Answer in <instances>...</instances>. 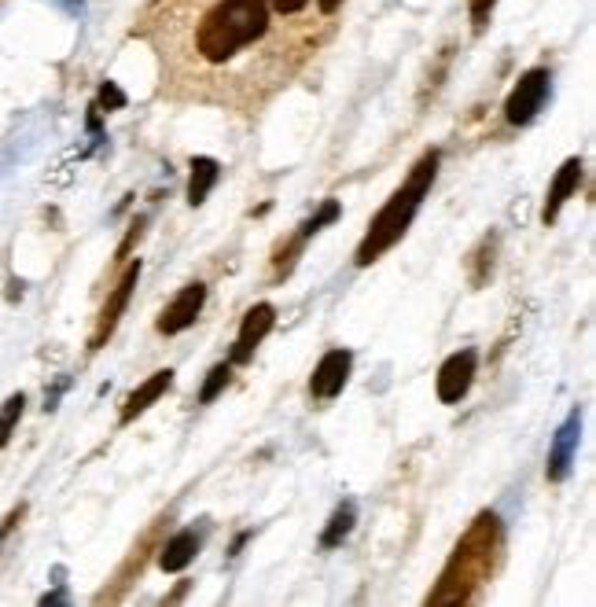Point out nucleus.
<instances>
[{"label":"nucleus","instance_id":"obj_1","mask_svg":"<svg viewBox=\"0 0 596 607\" xmlns=\"http://www.w3.org/2000/svg\"><path fill=\"white\" fill-rule=\"evenodd\" d=\"M497 548H501V519L483 512L460 537V545L449 556L446 571L438 578V590L427 596V604H464L475 596L479 585L494 571Z\"/></svg>","mask_w":596,"mask_h":607},{"label":"nucleus","instance_id":"obj_2","mask_svg":"<svg viewBox=\"0 0 596 607\" xmlns=\"http://www.w3.org/2000/svg\"><path fill=\"white\" fill-rule=\"evenodd\" d=\"M435 173H438V151H427V156L420 159L417 166H412L406 185L394 191V196L387 199V207H383L380 214L372 218L369 233H364L361 247H358V258H353L361 269L372 265V262H380V258L409 233L412 218H417V210L424 207V196L431 191V185H435Z\"/></svg>","mask_w":596,"mask_h":607},{"label":"nucleus","instance_id":"obj_3","mask_svg":"<svg viewBox=\"0 0 596 607\" xmlns=\"http://www.w3.org/2000/svg\"><path fill=\"white\" fill-rule=\"evenodd\" d=\"M269 26V0H221L203 15L199 52L210 63L233 60L244 45L258 41Z\"/></svg>","mask_w":596,"mask_h":607},{"label":"nucleus","instance_id":"obj_4","mask_svg":"<svg viewBox=\"0 0 596 607\" xmlns=\"http://www.w3.org/2000/svg\"><path fill=\"white\" fill-rule=\"evenodd\" d=\"M549 71H526L523 78L516 82V89L512 96H508V103H505V119L512 122V125H526V122H534V114L542 111V103H545V96H549Z\"/></svg>","mask_w":596,"mask_h":607},{"label":"nucleus","instance_id":"obj_5","mask_svg":"<svg viewBox=\"0 0 596 607\" xmlns=\"http://www.w3.org/2000/svg\"><path fill=\"white\" fill-rule=\"evenodd\" d=\"M137 281H140V262H133V265L126 269V273H122L119 287H114V292L108 295V306H103L100 324H96V332H92V339H89V350H100V346L114 335V327H119L122 313H126V306H129L133 287H137Z\"/></svg>","mask_w":596,"mask_h":607},{"label":"nucleus","instance_id":"obj_6","mask_svg":"<svg viewBox=\"0 0 596 607\" xmlns=\"http://www.w3.org/2000/svg\"><path fill=\"white\" fill-rule=\"evenodd\" d=\"M276 324V310L269 302H258L247 310L244 324H239V335H236V346H233V361L228 364H247L254 358V350L262 346V339L269 332H273Z\"/></svg>","mask_w":596,"mask_h":607},{"label":"nucleus","instance_id":"obj_7","mask_svg":"<svg viewBox=\"0 0 596 607\" xmlns=\"http://www.w3.org/2000/svg\"><path fill=\"white\" fill-rule=\"evenodd\" d=\"M579 435H582V409H571V417H567L563 428L556 431L552 449H549V464H545L549 483H563V479L571 475L574 453H579Z\"/></svg>","mask_w":596,"mask_h":607},{"label":"nucleus","instance_id":"obj_8","mask_svg":"<svg viewBox=\"0 0 596 607\" xmlns=\"http://www.w3.org/2000/svg\"><path fill=\"white\" fill-rule=\"evenodd\" d=\"M350 369H353V354L350 350H328L321 358V364L313 369V375H310V394H313V398H321V401L343 394L346 380H350Z\"/></svg>","mask_w":596,"mask_h":607},{"label":"nucleus","instance_id":"obj_9","mask_svg":"<svg viewBox=\"0 0 596 607\" xmlns=\"http://www.w3.org/2000/svg\"><path fill=\"white\" fill-rule=\"evenodd\" d=\"M203 302H207V284H188V287H181V295L173 298V302L162 310L159 317V332L162 335H177V332H185V327L196 324V317L203 313Z\"/></svg>","mask_w":596,"mask_h":607},{"label":"nucleus","instance_id":"obj_10","mask_svg":"<svg viewBox=\"0 0 596 607\" xmlns=\"http://www.w3.org/2000/svg\"><path fill=\"white\" fill-rule=\"evenodd\" d=\"M475 350H460L438 369V398L446 405H457L471 391V380H475Z\"/></svg>","mask_w":596,"mask_h":607},{"label":"nucleus","instance_id":"obj_11","mask_svg":"<svg viewBox=\"0 0 596 607\" xmlns=\"http://www.w3.org/2000/svg\"><path fill=\"white\" fill-rule=\"evenodd\" d=\"M582 185V159H567L560 170H556V177H552V188H549V199H545V210H542V218H545V225H552L556 218H560V210H563V202L579 191Z\"/></svg>","mask_w":596,"mask_h":607},{"label":"nucleus","instance_id":"obj_12","mask_svg":"<svg viewBox=\"0 0 596 607\" xmlns=\"http://www.w3.org/2000/svg\"><path fill=\"white\" fill-rule=\"evenodd\" d=\"M170 383H173V372L170 369H162V372L151 375V380H144L140 387L126 398V409H122V423H133V420L140 417V412H148L151 405H156L162 394L170 391Z\"/></svg>","mask_w":596,"mask_h":607},{"label":"nucleus","instance_id":"obj_13","mask_svg":"<svg viewBox=\"0 0 596 607\" xmlns=\"http://www.w3.org/2000/svg\"><path fill=\"white\" fill-rule=\"evenodd\" d=\"M196 553H199V537H196V530H181V534H173L166 545H162V556H159V563H162V571H170V574H177V571H185V567L196 560Z\"/></svg>","mask_w":596,"mask_h":607},{"label":"nucleus","instance_id":"obj_14","mask_svg":"<svg viewBox=\"0 0 596 607\" xmlns=\"http://www.w3.org/2000/svg\"><path fill=\"white\" fill-rule=\"evenodd\" d=\"M218 177H221V166L214 159H207V156L191 159V177H188V202L191 207H203L210 188L218 185Z\"/></svg>","mask_w":596,"mask_h":607},{"label":"nucleus","instance_id":"obj_15","mask_svg":"<svg viewBox=\"0 0 596 607\" xmlns=\"http://www.w3.org/2000/svg\"><path fill=\"white\" fill-rule=\"evenodd\" d=\"M353 519H358V512H353V500H346V505L335 508V516H332L328 530H324V534H321V545H324V548L343 545V542H346V534H350V530H353Z\"/></svg>","mask_w":596,"mask_h":607},{"label":"nucleus","instance_id":"obj_16","mask_svg":"<svg viewBox=\"0 0 596 607\" xmlns=\"http://www.w3.org/2000/svg\"><path fill=\"white\" fill-rule=\"evenodd\" d=\"M228 383H233V364H214V369L207 372V383H203V391H199V405H210L218 398L221 391L228 387Z\"/></svg>","mask_w":596,"mask_h":607},{"label":"nucleus","instance_id":"obj_17","mask_svg":"<svg viewBox=\"0 0 596 607\" xmlns=\"http://www.w3.org/2000/svg\"><path fill=\"white\" fill-rule=\"evenodd\" d=\"M23 405H26L23 394H12V398L4 401V409H0V449H4L8 438H12L18 417H23Z\"/></svg>","mask_w":596,"mask_h":607},{"label":"nucleus","instance_id":"obj_18","mask_svg":"<svg viewBox=\"0 0 596 607\" xmlns=\"http://www.w3.org/2000/svg\"><path fill=\"white\" fill-rule=\"evenodd\" d=\"M335 218H339V202H335V199H328V202H324V207L316 210V214H313L310 221H306V225H302V233H298V239H302V244H306V239L321 233L324 225H332Z\"/></svg>","mask_w":596,"mask_h":607},{"label":"nucleus","instance_id":"obj_19","mask_svg":"<svg viewBox=\"0 0 596 607\" xmlns=\"http://www.w3.org/2000/svg\"><path fill=\"white\" fill-rule=\"evenodd\" d=\"M100 108H108V111L126 108V92H122L114 82H103V89H100Z\"/></svg>","mask_w":596,"mask_h":607},{"label":"nucleus","instance_id":"obj_20","mask_svg":"<svg viewBox=\"0 0 596 607\" xmlns=\"http://www.w3.org/2000/svg\"><path fill=\"white\" fill-rule=\"evenodd\" d=\"M494 4H497V0H468V8H471V18H475V26H479V30H483L486 15L494 12Z\"/></svg>","mask_w":596,"mask_h":607},{"label":"nucleus","instance_id":"obj_21","mask_svg":"<svg viewBox=\"0 0 596 607\" xmlns=\"http://www.w3.org/2000/svg\"><path fill=\"white\" fill-rule=\"evenodd\" d=\"M144 225H148V218H137V221H133V228H129L126 244H122V247H119V258H126V255H129V247H133V244H137V239H140V233H144Z\"/></svg>","mask_w":596,"mask_h":607},{"label":"nucleus","instance_id":"obj_22","mask_svg":"<svg viewBox=\"0 0 596 607\" xmlns=\"http://www.w3.org/2000/svg\"><path fill=\"white\" fill-rule=\"evenodd\" d=\"M269 4H273L281 15H295V12H302L306 8V0H269Z\"/></svg>","mask_w":596,"mask_h":607},{"label":"nucleus","instance_id":"obj_23","mask_svg":"<svg viewBox=\"0 0 596 607\" xmlns=\"http://www.w3.org/2000/svg\"><path fill=\"white\" fill-rule=\"evenodd\" d=\"M339 4H343V0H321V12H324V15H332Z\"/></svg>","mask_w":596,"mask_h":607}]
</instances>
